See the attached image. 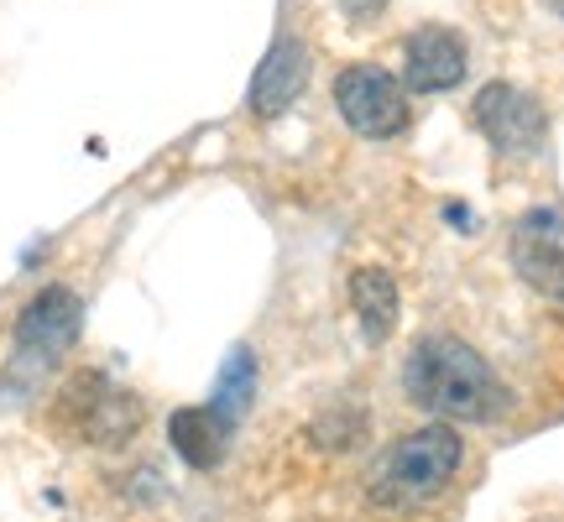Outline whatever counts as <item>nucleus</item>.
Wrapping results in <instances>:
<instances>
[{
    "label": "nucleus",
    "mask_w": 564,
    "mask_h": 522,
    "mask_svg": "<svg viewBox=\"0 0 564 522\" xmlns=\"http://www.w3.org/2000/svg\"><path fill=\"white\" fill-rule=\"evenodd\" d=\"M335 105H340L345 126H350L356 137L387 141L408 126L403 84L392 79L387 68H377V63H350V68H340V74H335Z\"/></svg>",
    "instance_id": "7ed1b4c3"
},
{
    "label": "nucleus",
    "mask_w": 564,
    "mask_h": 522,
    "mask_svg": "<svg viewBox=\"0 0 564 522\" xmlns=\"http://www.w3.org/2000/svg\"><path fill=\"white\" fill-rule=\"evenodd\" d=\"M345 6H350V17H377L382 0H345Z\"/></svg>",
    "instance_id": "ddd939ff"
},
{
    "label": "nucleus",
    "mask_w": 564,
    "mask_h": 522,
    "mask_svg": "<svg viewBox=\"0 0 564 522\" xmlns=\"http://www.w3.org/2000/svg\"><path fill=\"white\" fill-rule=\"evenodd\" d=\"M68 402H74L68 413H74V428H79L84 439L116 444L141 423V402H131L121 387L105 382V377H79Z\"/></svg>",
    "instance_id": "6e6552de"
},
{
    "label": "nucleus",
    "mask_w": 564,
    "mask_h": 522,
    "mask_svg": "<svg viewBox=\"0 0 564 522\" xmlns=\"http://www.w3.org/2000/svg\"><path fill=\"white\" fill-rule=\"evenodd\" d=\"M455 465H460V434L449 423H429L382 455L377 476H371V497L382 507H419L434 491H444Z\"/></svg>",
    "instance_id": "f03ea898"
},
{
    "label": "nucleus",
    "mask_w": 564,
    "mask_h": 522,
    "mask_svg": "<svg viewBox=\"0 0 564 522\" xmlns=\"http://www.w3.org/2000/svg\"><path fill=\"white\" fill-rule=\"evenodd\" d=\"M465 37L449 26H413L403 37V74L413 95H444L465 79Z\"/></svg>",
    "instance_id": "0eeeda50"
},
{
    "label": "nucleus",
    "mask_w": 564,
    "mask_h": 522,
    "mask_svg": "<svg viewBox=\"0 0 564 522\" xmlns=\"http://www.w3.org/2000/svg\"><path fill=\"white\" fill-rule=\"evenodd\" d=\"M350 303H356V319H361V335L371 345H382L398 324V282L387 278L382 267H361L350 278Z\"/></svg>",
    "instance_id": "9b49d317"
},
{
    "label": "nucleus",
    "mask_w": 564,
    "mask_h": 522,
    "mask_svg": "<svg viewBox=\"0 0 564 522\" xmlns=\"http://www.w3.org/2000/svg\"><path fill=\"white\" fill-rule=\"evenodd\" d=\"M251 377H257V366H251V350H236L220 371V392H215V407H220L225 418L236 423L246 413V402H251Z\"/></svg>",
    "instance_id": "f8f14e48"
},
{
    "label": "nucleus",
    "mask_w": 564,
    "mask_h": 522,
    "mask_svg": "<svg viewBox=\"0 0 564 522\" xmlns=\"http://www.w3.org/2000/svg\"><path fill=\"white\" fill-rule=\"evenodd\" d=\"M303 84H308V53H303V42L278 37L272 53L262 58V68H257V79H251V110L262 121H272V116H282L288 105L299 100Z\"/></svg>",
    "instance_id": "1a4fd4ad"
},
{
    "label": "nucleus",
    "mask_w": 564,
    "mask_h": 522,
    "mask_svg": "<svg viewBox=\"0 0 564 522\" xmlns=\"http://www.w3.org/2000/svg\"><path fill=\"white\" fill-rule=\"evenodd\" d=\"M230 428H236V423L225 418L215 402H204V407H183V413H173V423H167L173 449H178L194 470H215V465H220L225 444H230Z\"/></svg>",
    "instance_id": "9d476101"
},
{
    "label": "nucleus",
    "mask_w": 564,
    "mask_h": 522,
    "mask_svg": "<svg viewBox=\"0 0 564 522\" xmlns=\"http://www.w3.org/2000/svg\"><path fill=\"white\" fill-rule=\"evenodd\" d=\"M403 382H408V398L419 407H429L434 418L481 423V418H497L507 407L497 371L465 340H455V335H429V340L413 345V356L403 366Z\"/></svg>",
    "instance_id": "f257e3e1"
},
{
    "label": "nucleus",
    "mask_w": 564,
    "mask_h": 522,
    "mask_svg": "<svg viewBox=\"0 0 564 522\" xmlns=\"http://www.w3.org/2000/svg\"><path fill=\"white\" fill-rule=\"evenodd\" d=\"M512 267L518 278L544 293V298L564 303V215L560 209H528L512 225Z\"/></svg>",
    "instance_id": "39448f33"
},
{
    "label": "nucleus",
    "mask_w": 564,
    "mask_h": 522,
    "mask_svg": "<svg viewBox=\"0 0 564 522\" xmlns=\"http://www.w3.org/2000/svg\"><path fill=\"white\" fill-rule=\"evenodd\" d=\"M476 126L502 157H528L549 137L544 105L533 100L528 89H518V84H486L481 100H476Z\"/></svg>",
    "instance_id": "20e7f679"
},
{
    "label": "nucleus",
    "mask_w": 564,
    "mask_h": 522,
    "mask_svg": "<svg viewBox=\"0 0 564 522\" xmlns=\"http://www.w3.org/2000/svg\"><path fill=\"white\" fill-rule=\"evenodd\" d=\"M79 324H84V303L74 287H42L37 298L26 303V314L17 319L21 361L53 366L68 345L79 340Z\"/></svg>",
    "instance_id": "423d86ee"
}]
</instances>
